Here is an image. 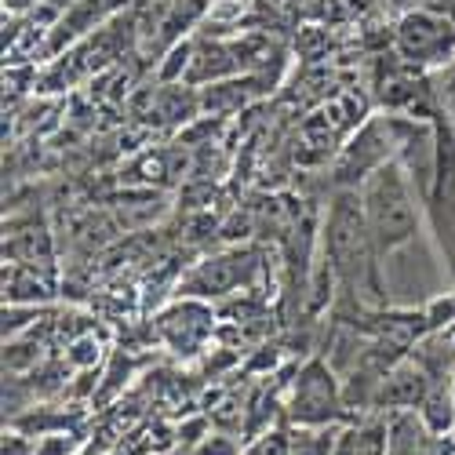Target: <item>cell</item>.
Masks as SVG:
<instances>
[{
    "mask_svg": "<svg viewBox=\"0 0 455 455\" xmlns=\"http://www.w3.org/2000/svg\"><path fill=\"white\" fill-rule=\"evenodd\" d=\"M357 189H361V204L375 241V255L387 259L419 230V204H415V194H411V175L397 161H387Z\"/></svg>",
    "mask_w": 455,
    "mask_h": 455,
    "instance_id": "obj_1",
    "label": "cell"
},
{
    "mask_svg": "<svg viewBox=\"0 0 455 455\" xmlns=\"http://www.w3.org/2000/svg\"><path fill=\"white\" fill-rule=\"evenodd\" d=\"M324 255L328 270L350 288H361L371 277L375 241L361 204V189H339L335 194L324 222Z\"/></svg>",
    "mask_w": 455,
    "mask_h": 455,
    "instance_id": "obj_2",
    "label": "cell"
},
{
    "mask_svg": "<svg viewBox=\"0 0 455 455\" xmlns=\"http://www.w3.org/2000/svg\"><path fill=\"white\" fill-rule=\"evenodd\" d=\"M339 411H343V390H339L335 371L324 361H307L288 394L291 427H331Z\"/></svg>",
    "mask_w": 455,
    "mask_h": 455,
    "instance_id": "obj_3",
    "label": "cell"
},
{
    "mask_svg": "<svg viewBox=\"0 0 455 455\" xmlns=\"http://www.w3.org/2000/svg\"><path fill=\"white\" fill-rule=\"evenodd\" d=\"M255 255L251 251H222L204 262H197L189 277L182 281L186 299H219V295H234L255 281Z\"/></svg>",
    "mask_w": 455,
    "mask_h": 455,
    "instance_id": "obj_4",
    "label": "cell"
},
{
    "mask_svg": "<svg viewBox=\"0 0 455 455\" xmlns=\"http://www.w3.org/2000/svg\"><path fill=\"white\" fill-rule=\"evenodd\" d=\"M387 161H394V139H390V124L383 121H368L350 146H343V154L335 161V182L339 189H357L375 168H383Z\"/></svg>",
    "mask_w": 455,
    "mask_h": 455,
    "instance_id": "obj_5",
    "label": "cell"
},
{
    "mask_svg": "<svg viewBox=\"0 0 455 455\" xmlns=\"http://www.w3.org/2000/svg\"><path fill=\"white\" fill-rule=\"evenodd\" d=\"M397 48L411 62H441L455 52V26L448 15L408 12L397 22Z\"/></svg>",
    "mask_w": 455,
    "mask_h": 455,
    "instance_id": "obj_6",
    "label": "cell"
},
{
    "mask_svg": "<svg viewBox=\"0 0 455 455\" xmlns=\"http://www.w3.org/2000/svg\"><path fill=\"white\" fill-rule=\"evenodd\" d=\"M157 328H161L164 343L175 354H197L204 347V339L212 335V328H215V317H212V310L204 307L201 299H186L182 295V302H175L172 310L161 314Z\"/></svg>",
    "mask_w": 455,
    "mask_h": 455,
    "instance_id": "obj_7",
    "label": "cell"
},
{
    "mask_svg": "<svg viewBox=\"0 0 455 455\" xmlns=\"http://www.w3.org/2000/svg\"><path fill=\"white\" fill-rule=\"evenodd\" d=\"M434 379L427 371V364L419 361H397L390 371H383L379 379V390H375V408H394V411H404V408H419L423 397L430 394Z\"/></svg>",
    "mask_w": 455,
    "mask_h": 455,
    "instance_id": "obj_8",
    "label": "cell"
},
{
    "mask_svg": "<svg viewBox=\"0 0 455 455\" xmlns=\"http://www.w3.org/2000/svg\"><path fill=\"white\" fill-rule=\"evenodd\" d=\"M434 434L427 430L423 419H415V411L404 408L390 415L387 423V455H434Z\"/></svg>",
    "mask_w": 455,
    "mask_h": 455,
    "instance_id": "obj_9",
    "label": "cell"
},
{
    "mask_svg": "<svg viewBox=\"0 0 455 455\" xmlns=\"http://www.w3.org/2000/svg\"><path fill=\"white\" fill-rule=\"evenodd\" d=\"M52 295H55L52 284L44 277H36V267L12 262V274H4V299L8 302H22V307H44Z\"/></svg>",
    "mask_w": 455,
    "mask_h": 455,
    "instance_id": "obj_10",
    "label": "cell"
},
{
    "mask_svg": "<svg viewBox=\"0 0 455 455\" xmlns=\"http://www.w3.org/2000/svg\"><path fill=\"white\" fill-rule=\"evenodd\" d=\"M419 419L427 423V430L434 437H444L455 430V390L444 383H434L430 394L419 404Z\"/></svg>",
    "mask_w": 455,
    "mask_h": 455,
    "instance_id": "obj_11",
    "label": "cell"
},
{
    "mask_svg": "<svg viewBox=\"0 0 455 455\" xmlns=\"http://www.w3.org/2000/svg\"><path fill=\"white\" fill-rule=\"evenodd\" d=\"M291 455H335V427H295Z\"/></svg>",
    "mask_w": 455,
    "mask_h": 455,
    "instance_id": "obj_12",
    "label": "cell"
},
{
    "mask_svg": "<svg viewBox=\"0 0 455 455\" xmlns=\"http://www.w3.org/2000/svg\"><path fill=\"white\" fill-rule=\"evenodd\" d=\"M99 354H102V347H99V339H95V335L88 331V335H81V339H73V343H69V350H66V361H69L73 368H81V371H88V368H95Z\"/></svg>",
    "mask_w": 455,
    "mask_h": 455,
    "instance_id": "obj_13",
    "label": "cell"
},
{
    "mask_svg": "<svg viewBox=\"0 0 455 455\" xmlns=\"http://www.w3.org/2000/svg\"><path fill=\"white\" fill-rule=\"evenodd\" d=\"M244 455H291V434H284V430H262L244 448Z\"/></svg>",
    "mask_w": 455,
    "mask_h": 455,
    "instance_id": "obj_14",
    "label": "cell"
},
{
    "mask_svg": "<svg viewBox=\"0 0 455 455\" xmlns=\"http://www.w3.org/2000/svg\"><path fill=\"white\" fill-rule=\"evenodd\" d=\"M77 448V437L66 434V430H55V434H44L36 441V455H69Z\"/></svg>",
    "mask_w": 455,
    "mask_h": 455,
    "instance_id": "obj_15",
    "label": "cell"
},
{
    "mask_svg": "<svg viewBox=\"0 0 455 455\" xmlns=\"http://www.w3.org/2000/svg\"><path fill=\"white\" fill-rule=\"evenodd\" d=\"M106 379H109V383L99 390V397H102V401L117 394V390H121V383H128V357H121V354L113 357V361H109V371H106Z\"/></svg>",
    "mask_w": 455,
    "mask_h": 455,
    "instance_id": "obj_16",
    "label": "cell"
},
{
    "mask_svg": "<svg viewBox=\"0 0 455 455\" xmlns=\"http://www.w3.org/2000/svg\"><path fill=\"white\" fill-rule=\"evenodd\" d=\"M194 455H241V451H237V444H234L230 437H222V434H208V437L194 448Z\"/></svg>",
    "mask_w": 455,
    "mask_h": 455,
    "instance_id": "obj_17",
    "label": "cell"
},
{
    "mask_svg": "<svg viewBox=\"0 0 455 455\" xmlns=\"http://www.w3.org/2000/svg\"><path fill=\"white\" fill-rule=\"evenodd\" d=\"M455 317V299H437L434 307H430V328H441V324H448Z\"/></svg>",
    "mask_w": 455,
    "mask_h": 455,
    "instance_id": "obj_18",
    "label": "cell"
},
{
    "mask_svg": "<svg viewBox=\"0 0 455 455\" xmlns=\"http://www.w3.org/2000/svg\"><path fill=\"white\" fill-rule=\"evenodd\" d=\"M4 455H36V444H29L26 434H4Z\"/></svg>",
    "mask_w": 455,
    "mask_h": 455,
    "instance_id": "obj_19",
    "label": "cell"
}]
</instances>
